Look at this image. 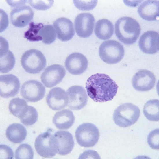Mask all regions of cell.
I'll return each instance as SVG.
<instances>
[{
	"label": "cell",
	"instance_id": "d4e9b609",
	"mask_svg": "<svg viewBox=\"0 0 159 159\" xmlns=\"http://www.w3.org/2000/svg\"><path fill=\"white\" fill-rule=\"evenodd\" d=\"M30 107L25 100L17 97L11 100L9 105V109L12 114L21 120L26 115Z\"/></svg>",
	"mask_w": 159,
	"mask_h": 159
},
{
	"label": "cell",
	"instance_id": "ba28073f",
	"mask_svg": "<svg viewBox=\"0 0 159 159\" xmlns=\"http://www.w3.org/2000/svg\"><path fill=\"white\" fill-rule=\"evenodd\" d=\"M46 93L45 86L40 82L31 80L25 82L20 90L21 96L27 101L35 102L41 100Z\"/></svg>",
	"mask_w": 159,
	"mask_h": 159
},
{
	"label": "cell",
	"instance_id": "7c38bea8",
	"mask_svg": "<svg viewBox=\"0 0 159 159\" xmlns=\"http://www.w3.org/2000/svg\"><path fill=\"white\" fill-rule=\"evenodd\" d=\"M95 23V19L90 13H81L75 17L74 25L77 34L80 37L86 38L92 34Z\"/></svg>",
	"mask_w": 159,
	"mask_h": 159
},
{
	"label": "cell",
	"instance_id": "484cf974",
	"mask_svg": "<svg viewBox=\"0 0 159 159\" xmlns=\"http://www.w3.org/2000/svg\"><path fill=\"white\" fill-rule=\"evenodd\" d=\"M143 113L145 117L151 121L159 120V101L158 99L148 101L144 105Z\"/></svg>",
	"mask_w": 159,
	"mask_h": 159
},
{
	"label": "cell",
	"instance_id": "d6986e66",
	"mask_svg": "<svg viewBox=\"0 0 159 159\" xmlns=\"http://www.w3.org/2000/svg\"><path fill=\"white\" fill-rule=\"evenodd\" d=\"M54 135L57 142V153L62 155L70 153L74 146L71 134L68 131L60 130L55 132Z\"/></svg>",
	"mask_w": 159,
	"mask_h": 159
},
{
	"label": "cell",
	"instance_id": "f546056e",
	"mask_svg": "<svg viewBox=\"0 0 159 159\" xmlns=\"http://www.w3.org/2000/svg\"><path fill=\"white\" fill-rule=\"evenodd\" d=\"M38 114L36 109L30 106L29 111L25 116L20 121L23 124L30 126L34 124L37 121Z\"/></svg>",
	"mask_w": 159,
	"mask_h": 159
},
{
	"label": "cell",
	"instance_id": "9a60e30c",
	"mask_svg": "<svg viewBox=\"0 0 159 159\" xmlns=\"http://www.w3.org/2000/svg\"><path fill=\"white\" fill-rule=\"evenodd\" d=\"M34 12L29 6L19 5L12 9L10 13L11 22L14 26L21 27L27 26L32 19Z\"/></svg>",
	"mask_w": 159,
	"mask_h": 159
},
{
	"label": "cell",
	"instance_id": "ffe728a7",
	"mask_svg": "<svg viewBox=\"0 0 159 159\" xmlns=\"http://www.w3.org/2000/svg\"><path fill=\"white\" fill-rule=\"evenodd\" d=\"M7 41L4 38H1L0 72L6 73L10 72L14 68L15 58L12 52L8 49Z\"/></svg>",
	"mask_w": 159,
	"mask_h": 159
},
{
	"label": "cell",
	"instance_id": "2e32d148",
	"mask_svg": "<svg viewBox=\"0 0 159 159\" xmlns=\"http://www.w3.org/2000/svg\"><path fill=\"white\" fill-rule=\"evenodd\" d=\"M46 100L50 108L58 110L68 105L69 98L67 92L60 87H57L50 90L47 96Z\"/></svg>",
	"mask_w": 159,
	"mask_h": 159
},
{
	"label": "cell",
	"instance_id": "603a6c76",
	"mask_svg": "<svg viewBox=\"0 0 159 159\" xmlns=\"http://www.w3.org/2000/svg\"><path fill=\"white\" fill-rule=\"evenodd\" d=\"M5 135L10 141L15 143H19L25 139L27 132L25 127L21 124L14 123L7 127Z\"/></svg>",
	"mask_w": 159,
	"mask_h": 159
},
{
	"label": "cell",
	"instance_id": "e575fe53",
	"mask_svg": "<svg viewBox=\"0 0 159 159\" xmlns=\"http://www.w3.org/2000/svg\"><path fill=\"white\" fill-rule=\"evenodd\" d=\"M2 13L1 12V21H1V24L3 22L2 25L1 26V32L6 29L7 27L8 24V18L7 15L6 13L3 11Z\"/></svg>",
	"mask_w": 159,
	"mask_h": 159
},
{
	"label": "cell",
	"instance_id": "8992f818",
	"mask_svg": "<svg viewBox=\"0 0 159 159\" xmlns=\"http://www.w3.org/2000/svg\"><path fill=\"white\" fill-rule=\"evenodd\" d=\"M21 66L28 73H40L46 66V60L43 54L36 49H31L24 53L21 58Z\"/></svg>",
	"mask_w": 159,
	"mask_h": 159
},
{
	"label": "cell",
	"instance_id": "7a4b0ae2",
	"mask_svg": "<svg viewBox=\"0 0 159 159\" xmlns=\"http://www.w3.org/2000/svg\"><path fill=\"white\" fill-rule=\"evenodd\" d=\"M140 32L141 27L139 23L132 17H121L115 23V35L121 42L125 45H130L135 43Z\"/></svg>",
	"mask_w": 159,
	"mask_h": 159
},
{
	"label": "cell",
	"instance_id": "f1b7e54d",
	"mask_svg": "<svg viewBox=\"0 0 159 159\" xmlns=\"http://www.w3.org/2000/svg\"><path fill=\"white\" fill-rule=\"evenodd\" d=\"M34 157V151L32 147L28 144L20 145L16 150L15 158L16 159H32Z\"/></svg>",
	"mask_w": 159,
	"mask_h": 159
},
{
	"label": "cell",
	"instance_id": "4fadbf2b",
	"mask_svg": "<svg viewBox=\"0 0 159 159\" xmlns=\"http://www.w3.org/2000/svg\"><path fill=\"white\" fill-rule=\"evenodd\" d=\"M65 66L71 74L80 75L85 72L88 65L86 58L82 54L75 52L70 54L66 58Z\"/></svg>",
	"mask_w": 159,
	"mask_h": 159
},
{
	"label": "cell",
	"instance_id": "3957f363",
	"mask_svg": "<svg viewBox=\"0 0 159 159\" xmlns=\"http://www.w3.org/2000/svg\"><path fill=\"white\" fill-rule=\"evenodd\" d=\"M140 114V110L137 106L130 103H125L115 110L113 119L118 126L126 127L135 123L138 120Z\"/></svg>",
	"mask_w": 159,
	"mask_h": 159
},
{
	"label": "cell",
	"instance_id": "7402d4cb",
	"mask_svg": "<svg viewBox=\"0 0 159 159\" xmlns=\"http://www.w3.org/2000/svg\"><path fill=\"white\" fill-rule=\"evenodd\" d=\"M75 118L73 112L64 109L56 112L53 119V122L58 129L66 130L70 128L73 124Z\"/></svg>",
	"mask_w": 159,
	"mask_h": 159
},
{
	"label": "cell",
	"instance_id": "836d02e7",
	"mask_svg": "<svg viewBox=\"0 0 159 159\" xmlns=\"http://www.w3.org/2000/svg\"><path fill=\"white\" fill-rule=\"evenodd\" d=\"M1 158L12 159L14 153L10 147L4 144L0 145Z\"/></svg>",
	"mask_w": 159,
	"mask_h": 159
},
{
	"label": "cell",
	"instance_id": "5b68a950",
	"mask_svg": "<svg viewBox=\"0 0 159 159\" xmlns=\"http://www.w3.org/2000/svg\"><path fill=\"white\" fill-rule=\"evenodd\" d=\"M34 147L38 154L45 158H51L57 153L56 139L51 129L39 134L36 138Z\"/></svg>",
	"mask_w": 159,
	"mask_h": 159
},
{
	"label": "cell",
	"instance_id": "277c9868",
	"mask_svg": "<svg viewBox=\"0 0 159 159\" xmlns=\"http://www.w3.org/2000/svg\"><path fill=\"white\" fill-rule=\"evenodd\" d=\"M99 52L100 58L104 62L111 64L119 62L125 54L123 45L114 40H109L102 43Z\"/></svg>",
	"mask_w": 159,
	"mask_h": 159
},
{
	"label": "cell",
	"instance_id": "30bf717a",
	"mask_svg": "<svg viewBox=\"0 0 159 159\" xmlns=\"http://www.w3.org/2000/svg\"><path fill=\"white\" fill-rule=\"evenodd\" d=\"M66 74L64 67L59 64H54L47 67L41 76L42 82L48 88H51L60 83Z\"/></svg>",
	"mask_w": 159,
	"mask_h": 159
},
{
	"label": "cell",
	"instance_id": "83f0119b",
	"mask_svg": "<svg viewBox=\"0 0 159 159\" xmlns=\"http://www.w3.org/2000/svg\"><path fill=\"white\" fill-rule=\"evenodd\" d=\"M43 26L41 23L35 24L33 22H31L29 29L24 33V37L30 41L42 40V38L38 35V33Z\"/></svg>",
	"mask_w": 159,
	"mask_h": 159
},
{
	"label": "cell",
	"instance_id": "44dd1931",
	"mask_svg": "<svg viewBox=\"0 0 159 159\" xmlns=\"http://www.w3.org/2000/svg\"><path fill=\"white\" fill-rule=\"evenodd\" d=\"M159 1L146 0L139 6L138 12L140 17L148 21H156L159 15Z\"/></svg>",
	"mask_w": 159,
	"mask_h": 159
},
{
	"label": "cell",
	"instance_id": "9c48e42d",
	"mask_svg": "<svg viewBox=\"0 0 159 159\" xmlns=\"http://www.w3.org/2000/svg\"><path fill=\"white\" fill-rule=\"evenodd\" d=\"M156 78L154 73L145 69L139 70L134 74L132 79L134 88L139 91H147L154 86Z\"/></svg>",
	"mask_w": 159,
	"mask_h": 159
},
{
	"label": "cell",
	"instance_id": "4316f807",
	"mask_svg": "<svg viewBox=\"0 0 159 159\" xmlns=\"http://www.w3.org/2000/svg\"><path fill=\"white\" fill-rule=\"evenodd\" d=\"M38 35L42 38V42L46 44H50L55 40L56 33L53 26L50 25H45L40 29Z\"/></svg>",
	"mask_w": 159,
	"mask_h": 159
},
{
	"label": "cell",
	"instance_id": "1f68e13d",
	"mask_svg": "<svg viewBox=\"0 0 159 159\" xmlns=\"http://www.w3.org/2000/svg\"><path fill=\"white\" fill-rule=\"evenodd\" d=\"M29 4L34 8L39 10H46L52 6L53 1L29 0Z\"/></svg>",
	"mask_w": 159,
	"mask_h": 159
},
{
	"label": "cell",
	"instance_id": "d590c367",
	"mask_svg": "<svg viewBox=\"0 0 159 159\" xmlns=\"http://www.w3.org/2000/svg\"><path fill=\"white\" fill-rule=\"evenodd\" d=\"M89 155L86 153L85 152H84L82 154L84 155H81L80 156V157L79 158H84V157L87 156L86 158H87L89 156V158L91 157L92 158H97V159H100V157L99 156L98 154L95 151L91 150L90 154V150L88 151Z\"/></svg>",
	"mask_w": 159,
	"mask_h": 159
},
{
	"label": "cell",
	"instance_id": "e0dca14e",
	"mask_svg": "<svg viewBox=\"0 0 159 159\" xmlns=\"http://www.w3.org/2000/svg\"><path fill=\"white\" fill-rule=\"evenodd\" d=\"M140 50L147 54H154L159 50V34L154 31H148L141 36L138 42Z\"/></svg>",
	"mask_w": 159,
	"mask_h": 159
},
{
	"label": "cell",
	"instance_id": "6da1fadb",
	"mask_svg": "<svg viewBox=\"0 0 159 159\" xmlns=\"http://www.w3.org/2000/svg\"><path fill=\"white\" fill-rule=\"evenodd\" d=\"M85 88L88 96L94 101L103 102L112 100L118 86L108 75L97 73L87 79Z\"/></svg>",
	"mask_w": 159,
	"mask_h": 159
},
{
	"label": "cell",
	"instance_id": "8fae6325",
	"mask_svg": "<svg viewBox=\"0 0 159 159\" xmlns=\"http://www.w3.org/2000/svg\"><path fill=\"white\" fill-rule=\"evenodd\" d=\"M66 92L69 98L67 106L70 109L74 110H80L87 105L88 97L83 87L73 86L69 87Z\"/></svg>",
	"mask_w": 159,
	"mask_h": 159
},
{
	"label": "cell",
	"instance_id": "ac0fdd59",
	"mask_svg": "<svg viewBox=\"0 0 159 159\" xmlns=\"http://www.w3.org/2000/svg\"><path fill=\"white\" fill-rule=\"evenodd\" d=\"M58 38L62 41L71 40L75 34L73 25L69 19L64 17L57 19L53 22Z\"/></svg>",
	"mask_w": 159,
	"mask_h": 159
},
{
	"label": "cell",
	"instance_id": "5bb4252c",
	"mask_svg": "<svg viewBox=\"0 0 159 159\" xmlns=\"http://www.w3.org/2000/svg\"><path fill=\"white\" fill-rule=\"evenodd\" d=\"M0 96L8 98L13 97L19 93L20 86V81L15 75H1L0 76Z\"/></svg>",
	"mask_w": 159,
	"mask_h": 159
},
{
	"label": "cell",
	"instance_id": "cb8c5ba5",
	"mask_svg": "<svg viewBox=\"0 0 159 159\" xmlns=\"http://www.w3.org/2000/svg\"><path fill=\"white\" fill-rule=\"evenodd\" d=\"M94 32L99 38L103 40L108 39L114 33L113 25L108 19H100L95 24Z\"/></svg>",
	"mask_w": 159,
	"mask_h": 159
},
{
	"label": "cell",
	"instance_id": "4dcf8cb0",
	"mask_svg": "<svg viewBox=\"0 0 159 159\" xmlns=\"http://www.w3.org/2000/svg\"><path fill=\"white\" fill-rule=\"evenodd\" d=\"M159 129L151 131L148 134L147 141L150 147L153 149H159Z\"/></svg>",
	"mask_w": 159,
	"mask_h": 159
},
{
	"label": "cell",
	"instance_id": "52a82bcc",
	"mask_svg": "<svg viewBox=\"0 0 159 159\" xmlns=\"http://www.w3.org/2000/svg\"><path fill=\"white\" fill-rule=\"evenodd\" d=\"M78 143L81 146L90 147L94 146L98 142L99 132L97 127L91 123H85L80 125L75 132Z\"/></svg>",
	"mask_w": 159,
	"mask_h": 159
},
{
	"label": "cell",
	"instance_id": "d6a6232c",
	"mask_svg": "<svg viewBox=\"0 0 159 159\" xmlns=\"http://www.w3.org/2000/svg\"><path fill=\"white\" fill-rule=\"evenodd\" d=\"M97 1H73L75 6L81 10H89L93 9L97 4Z\"/></svg>",
	"mask_w": 159,
	"mask_h": 159
}]
</instances>
